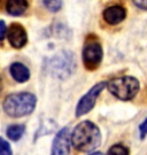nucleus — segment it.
<instances>
[{"label": "nucleus", "instance_id": "nucleus-1", "mask_svg": "<svg viewBox=\"0 0 147 155\" xmlns=\"http://www.w3.org/2000/svg\"><path fill=\"white\" fill-rule=\"evenodd\" d=\"M71 146L81 153H91L97 150L102 140V134L97 124L91 121L78 123L70 133Z\"/></svg>", "mask_w": 147, "mask_h": 155}, {"label": "nucleus", "instance_id": "nucleus-2", "mask_svg": "<svg viewBox=\"0 0 147 155\" xmlns=\"http://www.w3.org/2000/svg\"><path fill=\"white\" fill-rule=\"evenodd\" d=\"M37 105L36 95L30 92H16L8 94L2 102L6 115L13 118L30 115Z\"/></svg>", "mask_w": 147, "mask_h": 155}, {"label": "nucleus", "instance_id": "nucleus-3", "mask_svg": "<svg viewBox=\"0 0 147 155\" xmlns=\"http://www.w3.org/2000/svg\"><path fill=\"white\" fill-rule=\"evenodd\" d=\"M107 87L116 99L122 101H130L139 92L140 83L136 77L122 76L110 79L107 83Z\"/></svg>", "mask_w": 147, "mask_h": 155}, {"label": "nucleus", "instance_id": "nucleus-4", "mask_svg": "<svg viewBox=\"0 0 147 155\" xmlns=\"http://www.w3.org/2000/svg\"><path fill=\"white\" fill-rule=\"evenodd\" d=\"M75 56L70 51H60L47 63L48 72L58 79H65L75 71Z\"/></svg>", "mask_w": 147, "mask_h": 155}, {"label": "nucleus", "instance_id": "nucleus-5", "mask_svg": "<svg viewBox=\"0 0 147 155\" xmlns=\"http://www.w3.org/2000/svg\"><path fill=\"white\" fill-rule=\"evenodd\" d=\"M102 58H104V51L99 40L94 37H89L85 41L82 52L84 67L89 71H94L101 64Z\"/></svg>", "mask_w": 147, "mask_h": 155}, {"label": "nucleus", "instance_id": "nucleus-6", "mask_svg": "<svg viewBox=\"0 0 147 155\" xmlns=\"http://www.w3.org/2000/svg\"><path fill=\"white\" fill-rule=\"evenodd\" d=\"M106 86H107V82H99L95 85H93L86 94L83 95L78 101V104H77L76 113H75L76 117L84 116V115H86L92 110L94 106H95L98 97L106 89Z\"/></svg>", "mask_w": 147, "mask_h": 155}, {"label": "nucleus", "instance_id": "nucleus-7", "mask_svg": "<svg viewBox=\"0 0 147 155\" xmlns=\"http://www.w3.org/2000/svg\"><path fill=\"white\" fill-rule=\"evenodd\" d=\"M71 139L70 132L68 127H62L55 134L52 147H51V155H69L70 154Z\"/></svg>", "mask_w": 147, "mask_h": 155}, {"label": "nucleus", "instance_id": "nucleus-8", "mask_svg": "<svg viewBox=\"0 0 147 155\" xmlns=\"http://www.w3.org/2000/svg\"><path fill=\"white\" fill-rule=\"evenodd\" d=\"M7 38L8 43L12 47L20 50L22 47H24L28 43V33L25 29L23 28V25L18 23H12L7 32Z\"/></svg>", "mask_w": 147, "mask_h": 155}, {"label": "nucleus", "instance_id": "nucleus-9", "mask_svg": "<svg viewBox=\"0 0 147 155\" xmlns=\"http://www.w3.org/2000/svg\"><path fill=\"white\" fill-rule=\"evenodd\" d=\"M104 20L110 25H116L121 23L126 16V11L122 6H110L104 11Z\"/></svg>", "mask_w": 147, "mask_h": 155}, {"label": "nucleus", "instance_id": "nucleus-10", "mask_svg": "<svg viewBox=\"0 0 147 155\" xmlns=\"http://www.w3.org/2000/svg\"><path fill=\"white\" fill-rule=\"evenodd\" d=\"M9 74L17 83H25L30 79V70L21 62H13L9 66Z\"/></svg>", "mask_w": 147, "mask_h": 155}, {"label": "nucleus", "instance_id": "nucleus-11", "mask_svg": "<svg viewBox=\"0 0 147 155\" xmlns=\"http://www.w3.org/2000/svg\"><path fill=\"white\" fill-rule=\"evenodd\" d=\"M27 9V0H7L6 1V11L12 16H20Z\"/></svg>", "mask_w": 147, "mask_h": 155}, {"label": "nucleus", "instance_id": "nucleus-12", "mask_svg": "<svg viewBox=\"0 0 147 155\" xmlns=\"http://www.w3.org/2000/svg\"><path fill=\"white\" fill-rule=\"evenodd\" d=\"M25 132L24 124H11L6 129V136L12 141H18Z\"/></svg>", "mask_w": 147, "mask_h": 155}, {"label": "nucleus", "instance_id": "nucleus-13", "mask_svg": "<svg viewBox=\"0 0 147 155\" xmlns=\"http://www.w3.org/2000/svg\"><path fill=\"white\" fill-rule=\"evenodd\" d=\"M107 155H130V150L123 144H115L108 150Z\"/></svg>", "mask_w": 147, "mask_h": 155}, {"label": "nucleus", "instance_id": "nucleus-14", "mask_svg": "<svg viewBox=\"0 0 147 155\" xmlns=\"http://www.w3.org/2000/svg\"><path fill=\"white\" fill-rule=\"evenodd\" d=\"M43 5L47 11L56 13L62 8V0H43Z\"/></svg>", "mask_w": 147, "mask_h": 155}, {"label": "nucleus", "instance_id": "nucleus-15", "mask_svg": "<svg viewBox=\"0 0 147 155\" xmlns=\"http://www.w3.org/2000/svg\"><path fill=\"white\" fill-rule=\"evenodd\" d=\"M0 155H13L11 144L2 137H0Z\"/></svg>", "mask_w": 147, "mask_h": 155}, {"label": "nucleus", "instance_id": "nucleus-16", "mask_svg": "<svg viewBox=\"0 0 147 155\" xmlns=\"http://www.w3.org/2000/svg\"><path fill=\"white\" fill-rule=\"evenodd\" d=\"M138 130H139V137H140L142 140H144V139L147 137V117L140 123Z\"/></svg>", "mask_w": 147, "mask_h": 155}, {"label": "nucleus", "instance_id": "nucleus-17", "mask_svg": "<svg viewBox=\"0 0 147 155\" xmlns=\"http://www.w3.org/2000/svg\"><path fill=\"white\" fill-rule=\"evenodd\" d=\"M6 35H7V25H6L5 21L0 20V41H2L5 39Z\"/></svg>", "mask_w": 147, "mask_h": 155}, {"label": "nucleus", "instance_id": "nucleus-18", "mask_svg": "<svg viewBox=\"0 0 147 155\" xmlns=\"http://www.w3.org/2000/svg\"><path fill=\"white\" fill-rule=\"evenodd\" d=\"M133 4L142 11H147V0H132Z\"/></svg>", "mask_w": 147, "mask_h": 155}, {"label": "nucleus", "instance_id": "nucleus-19", "mask_svg": "<svg viewBox=\"0 0 147 155\" xmlns=\"http://www.w3.org/2000/svg\"><path fill=\"white\" fill-rule=\"evenodd\" d=\"M89 155H105V154L101 153V152H92V153H90Z\"/></svg>", "mask_w": 147, "mask_h": 155}, {"label": "nucleus", "instance_id": "nucleus-20", "mask_svg": "<svg viewBox=\"0 0 147 155\" xmlns=\"http://www.w3.org/2000/svg\"><path fill=\"white\" fill-rule=\"evenodd\" d=\"M1 91H2V79L0 77V93H1Z\"/></svg>", "mask_w": 147, "mask_h": 155}]
</instances>
